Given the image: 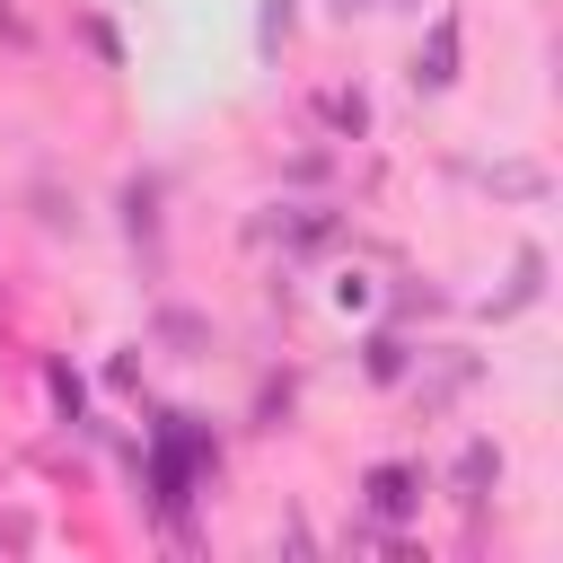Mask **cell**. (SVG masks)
<instances>
[{"label":"cell","instance_id":"cell-1","mask_svg":"<svg viewBox=\"0 0 563 563\" xmlns=\"http://www.w3.org/2000/svg\"><path fill=\"white\" fill-rule=\"evenodd\" d=\"M211 466H220V440H211V422L202 413H150V449H141V484H150V519H158V537H176V545H194V493L211 484Z\"/></svg>","mask_w":563,"mask_h":563},{"label":"cell","instance_id":"cell-2","mask_svg":"<svg viewBox=\"0 0 563 563\" xmlns=\"http://www.w3.org/2000/svg\"><path fill=\"white\" fill-rule=\"evenodd\" d=\"M457 62H466V26H457V9H431L422 44H413V62H405L413 97H449V88H457Z\"/></svg>","mask_w":563,"mask_h":563},{"label":"cell","instance_id":"cell-3","mask_svg":"<svg viewBox=\"0 0 563 563\" xmlns=\"http://www.w3.org/2000/svg\"><path fill=\"white\" fill-rule=\"evenodd\" d=\"M264 238H273L282 255H325V246L343 238V211H334V202H282V211H264Z\"/></svg>","mask_w":563,"mask_h":563},{"label":"cell","instance_id":"cell-4","mask_svg":"<svg viewBox=\"0 0 563 563\" xmlns=\"http://www.w3.org/2000/svg\"><path fill=\"white\" fill-rule=\"evenodd\" d=\"M361 501H369V519H378V528H405V519L422 510V466H405V457L369 466V475H361Z\"/></svg>","mask_w":563,"mask_h":563},{"label":"cell","instance_id":"cell-5","mask_svg":"<svg viewBox=\"0 0 563 563\" xmlns=\"http://www.w3.org/2000/svg\"><path fill=\"white\" fill-rule=\"evenodd\" d=\"M493 484H501V440H466L457 466H449V501H457V510H484Z\"/></svg>","mask_w":563,"mask_h":563},{"label":"cell","instance_id":"cell-6","mask_svg":"<svg viewBox=\"0 0 563 563\" xmlns=\"http://www.w3.org/2000/svg\"><path fill=\"white\" fill-rule=\"evenodd\" d=\"M537 299H545V246H519V255H510V282L484 299V317H493V325H510V317H519V308H537Z\"/></svg>","mask_w":563,"mask_h":563},{"label":"cell","instance_id":"cell-7","mask_svg":"<svg viewBox=\"0 0 563 563\" xmlns=\"http://www.w3.org/2000/svg\"><path fill=\"white\" fill-rule=\"evenodd\" d=\"M158 194H167V185H158L150 167H141V176H123V194H114V202H123V238H132V246H158Z\"/></svg>","mask_w":563,"mask_h":563},{"label":"cell","instance_id":"cell-8","mask_svg":"<svg viewBox=\"0 0 563 563\" xmlns=\"http://www.w3.org/2000/svg\"><path fill=\"white\" fill-rule=\"evenodd\" d=\"M150 334H158L176 361H202V352H211V317H194V308H158Z\"/></svg>","mask_w":563,"mask_h":563},{"label":"cell","instance_id":"cell-9","mask_svg":"<svg viewBox=\"0 0 563 563\" xmlns=\"http://www.w3.org/2000/svg\"><path fill=\"white\" fill-rule=\"evenodd\" d=\"M361 369H369L378 387H405V378H413V343H405L396 325H378V334L361 343Z\"/></svg>","mask_w":563,"mask_h":563},{"label":"cell","instance_id":"cell-10","mask_svg":"<svg viewBox=\"0 0 563 563\" xmlns=\"http://www.w3.org/2000/svg\"><path fill=\"white\" fill-rule=\"evenodd\" d=\"M290 35H299V0H255V62L264 70L290 53Z\"/></svg>","mask_w":563,"mask_h":563},{"label":"cell","instance_id":"cell-11","mask_svg":"<svg viewBox=\"0 0 563 563\" xmlns=\"http://www.w3.org/2000/svg\"><path fill=\"white\" fill-rule=\"evenodd\" d=\"M317 114H325V132H343V141H361V132H369V97H361V88H325V97H317Z\"/></svg>","mask_w":563,"mask_h":563},{"label":"cell","instance_id":"cell-12","mask_svg":"<svg viewBox=\"0 0 563 563\" xmlns=\"http://www.w3.org/2000/svg\"><path fill=\"white\" fill-rule=\"evenodd\" d=\"M484 185H493V194H510V202H545V167H528V158L484 167Z\"/></svg>","mask_w":563,"mask_h":563},{"label":"cell","instance_id":"cell-13","mask_svg":"<svg viewBox=\"0 0 563 563\" xmlns=\"http://www.w3.org/2000/svg\"><path fill=\"white\" fill-rule=\"evenodd\" d=\"M44 396H53V413H62V422H88V387H79V369H70V361H44Z\"/></svg>","mask_w":563,"mask_h":563},{"label":"cell","instance_id":"cell-14","mask_svg":"<svg viewBox=\"0 0 563 563\" xmlns=\"http://www.w3.org/2000/svg\"><path fill=\"white\" fill-rule=\"evenodd\" d=\"M475 378H484V361H466V352H457V361H440V369L422 378V405H449V396H466Z\"/></svg>","mask_w":563,"mask_h":563},{"label":"cell","instance_id":"cell-15","mask_svg":"<svg viewBox=\"0 0 563 563\" xmlns=\"http://www.w3.org/2000/svg\"><path fill=\"white\" fill-rule=\"evenodd\" d=\"M282 413H290V378H264L255 387V431H282Z\"/></svg>","mask_w":563,"mask_h":563},{"label":"cell","instance_id":"cell-16","mask_svg":"<svg viewBox=\"0 0 563 563\" xmlns=\"http://www.w3.org/2000/svg\"><path fill=\"white\" fill-rule=\"evenodd\" d=\"M79 35H88V53H97V62H106V70H123V35H114V26H106V18H88V26H79Z\"/></svg>","mask_w":563,"mask_h":563},{"label":"cell","instance_id":"cell-17","mask_svg":"<svg viewBox=\"0 0 563 563\" xmlns=\"http://www.w3.org/2000/svg\"><path fill=\"white\" fill-rule=\"evenodd\" d=\"M378 290H369V273H334V308H369Z\"/></svg>","mask_w":563,"mask_h":563},{"label":"cell","instance_id":"cell-18","mask_svg":"<svg viewBox=\"0 0 563 563\" xmlns=\"http://www.w3.org/2000/svg\"><path fill=\"white\" fill-rule=\"evenodd\" d=\"M325 9H334V18H343V26H352V18H369V9H378V0H325Z\"/></svg>","mask_w":563,"mask_h":563},{"label":"cell","instance_id":"cell-19","mask_svg":"<svg viewBox=\"0 0 563 563\" xmlns=\"http://www.w3.org/2000/svg\"><path fill=\"white\" fill-rule=\"evenodd\" d=\"M378 9H405V18H422V0H378Z\"/></svg>","mask_w":563,"mask_h":563}]
</instances>
